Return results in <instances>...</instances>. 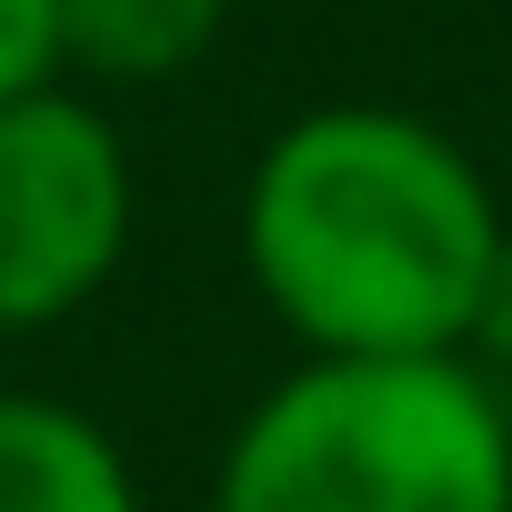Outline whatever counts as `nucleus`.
<instances>
[{"label": "nucleus", "instance_id": "nucleus-1", "mask_svg": "<svg viewBox=\"0 0 512 512\" xmlns=\"http://www.w3.org/2000/svg\"><path fill=\"white\" fill-rule=\"evenodd\" d=\"M502 231L482 161L392 101L282 121L241 181V272L312 362L462 352Z\"/></svg>", "mask_w": 512, "mask_h": 512}, {"label": "nucleus", "instance_id": "nucleus-2", "mask_svg": "<svg viewBox=\"0 0 512 512\" xmlns=\"http://www.w3.org/2000/svg\"><path fill=\"white\" fill-rule=\"evenodd\" d=\"M211 512H512V392H492L462 352H302L231 422Z\"/></svg>", "mask_w": 512, "mask_h": 512}, {"label": "nucleus", "instance_id": "nucleus-3", "mask_svg": "<svg viewBox=\"0 0 512 512\" xmlns=\"http://www.w3.org/2000/svg\"><path fill=\"white\" fill-rule=\"evenodd\" d=\"M131 221L141 181L91 91L0 101V342L81 322L131 262Z\"/></svg>", "mask_w": 512, "mask_h": 512}, {"label": "nucleus", "instance_id": "nucleus-4", "mask_svg": "<svg viewBox=\"0 0 512 512\" xmlns=\"http://www.w3.org/2000/svg\"><path fill=\"white\" fill-rule=\"evenodd\" d=\"M0 512H151L131 452L51 392H0Z\"/></svg>", "mask_w": 512, "mask_h": 512}, {"label": "nucleus", "instance_id": "nucleus-5", "mask_svg": "<svg viewBox=\"0 0 512 512\" xmlns=\"http://www.w3.org/2000/svg\"><path fill=\"white\" fill-rule=\"evenodd\" d=\"M231 0H61V81L141 91L211 61Z\"/></svg>", "mask_w": 512, "mask_h": 512}, {"label": "nucleus", "instance_id": "nucleus-6", "mask_svg": "<svg viewBox=\"0 0 512 512\" xmlns=\"http://www.w3.org/2000/svg\"><path fill=\"white\" fill-rule=\"evenodd\" d=\"M61 81V0H0V101Z\"/></svg>", "mask_w": 512, "mask_h": 512}, {"label": "nucleus", "instance_id": "nucleus-7", "mask_svg": "<svg viewBox=\"0 0 512 512\" xmlns=\"http://www.w3.org/2000/svg\"><path fill=\"white\" fill-rule=\"evenodd\" d=\"M462 362H472L492 392H512V231H502V251H492L482 292H472V322H462Z\"/></svg>", "mask_w": 512, "mask_h": 512}]
</instances>
